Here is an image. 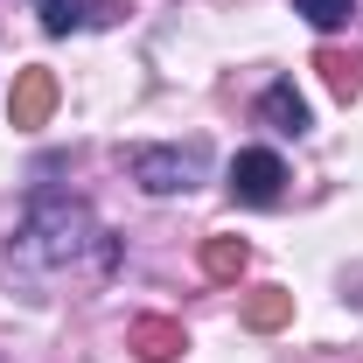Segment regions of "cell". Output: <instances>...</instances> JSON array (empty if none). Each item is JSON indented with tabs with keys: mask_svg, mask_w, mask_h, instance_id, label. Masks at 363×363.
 I'll list each match as a JSON object with an SVG mask.
<instances>
[{
	"mask_svg": "<svg viewBox=\"0 0 363 363\" xmlns=\"http://www.w3.org/2000/svg\"><path fill=\"white\" fill-rule=\"evenodd\" d=\"M98 238H105V230L91 224L84 203H70V196H35L14 252H21L28 266H70V259H84Z\"/></svg>",
	"mask_w": 363,
	"mask_h": 363,
	"instance_id": "cell-1",
	"label": "cell"
},
{
	"mask_svg": "<svg viewBox=\"0 0 363 363\" xmlns=\"http://www.w3.org/2000/svg\"><path fill=\"white\" fill-rule=\"evenodd\" d=\"M133 182L147 196H182V189H196V182L210 175V147L203 140H189V147H133Z\"/></svg>",
	"mask_w": 363,
	"mask_h": 363,
	"instance_id": "cell-2",
	"label": "cell"
},
{
	"mask_svg": "<svg viewBox=\"0 0 363 363\" xmlns=\"http://www.w3.org/2000/svg\"><path fill=\"white\" fill-rule=\"evenodd\" d=\"M279 196H286V168H279V154L252 147V154L230 161V203H245V210H272Z\"/></svg>",
	"mask_w": 363,
	"mask_h": 363,
	"instance_id": "cell-3",
	"label": "cell"
},
{
	"mask_svg": "<svg viewBox=\"0 0 363 363\" xmlns=\"http://www.w3.org/2000/svg\"><path fill=\"white\" fill-rule=\"evenodd\" d=\"M49 112H56V70H21L14 77V98H7V119L28 133V126H49Z\"/></svg>",
	"mask_w": 363,
	"mask_h": 363,
	"instance_id": "cell-4",
	"label": "cell"
},
{
	"mask_svg": "<svg viewBox=\"0 0 363 363\" xmlns=\"http://www.w3.org/2000/svg\"><path fill=\"white\" fill-rule=\"evenodd\" d=\"M133 357L140 363H175L182 350H189V335H182V321H168V315H147V321H133Z\"/></svg>",
	"mask_w": 363,
	"mask_h": 363,
	"instance_id": "cell-5",
	"label": "cell"
},
{
	"mask_svg": "<svg viewBox=\"0 0 363 363\" xmlns=\"http://www.w3.org/2000/svg\"><path fill=\"white\" fill-rule=\"evenodd\" d=\"M259 119H266L272 133H308V98H301V91L279 77V84L259 91Z\"/></svg>",
	"mask_w": 363,
	"mask_h": 363,
	"instance_id": "cell-6",
	"label": "cell"
},
{
	"mask_svg": "<svg viewBox=\"0 0 363 363\" xmlns=\"http://www.w3.org/2000/svg\"><path fill=\"white\" fill-rule=\"evenodd\" d=\"M286 321H294V294H286V286H259V294L245 301V328H259V335L286 328Z\"/></svg>",
	"mask_w": 363,
	"mask_h": 363,
	"instance_id": "cell-7",
	"label": "cell"
},
{
	"mask_svg": "<svg viewBox=\"0 0 363 363\" xmlns=\"http://www.w3.org/2000/svg\"><path fill=\"white\" fill-rule=\"evenodd\" d=\"M315 70H321V84L335 91V98H342V105H350V98H357V56H342V49H315Z\"/></svg>",
	"mask_w": 363,
	"mask_h": 363,
	"instance_id": "cell-8",
	"label": "cell"
},
{
	"mask_svg": "<svg viewBox=\"0 0 363 363\" xmlns=\"http://www.w3.org/2000/svg\"><path fill=\"white\" fill-rule=\"evenodd\" d=\"M245 259H252L245 238H203V272H210V279H238Z\"/></svg>",
	"mask_w": 363,
	"mask_h": 363,
	"instance_id": "cell-9",
	"label": "cell"
},
{
	"mask_svg": "<svg viewBox=\"0 0 363 363\" xmlns=\"http://www.w3.org/2000/svg\"><path fill=\"white\" fill-rule=\"evenodd\" d=\"M35 14H43L49 35H70V28H84V0H35Z\"/></svg>",
	"mask_w": 363,
	"mask_h": 363,
	"instance_id": "cell-10",
	"label": "cell"
},
{
	"mask_svg": "<svg viewBox=\"0 0 363 363\" xmlns=\"http://www.w3.org/2000/svg\"><path fill=\"white\" fill-rule=\"evenodd\" d=\"M294 7H301V14L315 21L321 35H335V28H342V21L357 14V0H294Z\"/></svg>",
	"mask_w": 363,
	"mask_h": 363,
	"instance_id": "cell-11",
	"label": "cell"
}]
</instances>
